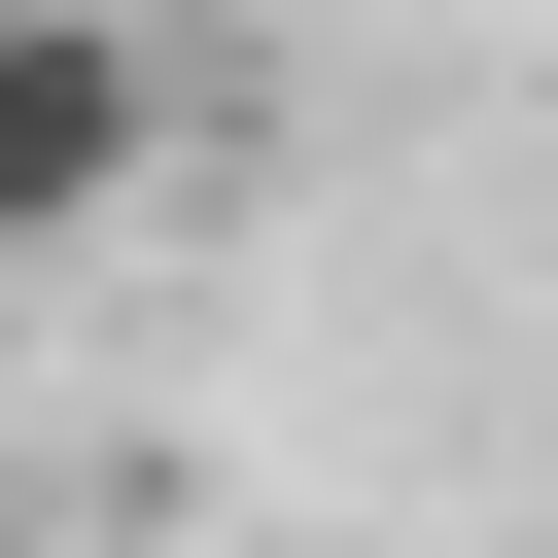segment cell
<instances>
[{
    "mask_svg": "<svg viewBox=\"0 0 558 558\" xmlns=\"http://www.w3.org/2000/svg\"><path fill=\"white\" fill-rule=\"evenodd\" d=\"M140 174H174V70H140V0H0V279H70Z\"/></svg>",
    "mask_w": 558,
    "mask_h": 558,
    "instance_id": "6da1fadb",
    "label": "cell"
}]
</instances>
